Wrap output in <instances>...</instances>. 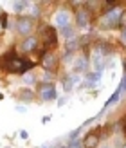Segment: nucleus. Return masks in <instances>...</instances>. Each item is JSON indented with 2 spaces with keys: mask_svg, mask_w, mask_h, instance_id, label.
Wrapping results in <instances>:
<instances>
[{
  "mask_svg": "<svg viewBox=\"0 0 126 148\" xmlns=\"http://www.w3.org/2000/svg\"><path fill=\"white\" fill-rule=\"evenodd\" d=\"M4 62H5L4 69L11 74H22V72H25V71L34 67V63H31L29 60H24V58H18V56H13V54L4 58Z\"/></svg>",
  "mask_w": 126,
  "mask_h": 148,
  "instance_id": "obj_1",
  "label": "nucleus"
},
{
  "mask_svg": "<svg viewBox=\"0 0 126 148\" xmlns=\"http://www.w3.org/2000/svg\"><path fill=\"white\" fill-rule=\"evenodd\" d=\"M121 16H123V9H121V7H115V9L105 13V16L101 18V27H106V29L117 27L119 22H121Z\"/></svg>",
  "mask_w": 126,
  "mask_h": 148,
  "instance_id": "obj_2",
  "label": "nucleus"
},
{
  "mask_svg": "<svg viewBox=\"0 0 126 148\" xmlns=\"http://www.w3.org/2000/svg\"><path fill=\"white\" fill-rule=\"evenodd\" d=\"M16 29H18L20 34H25V36L31 34L33 29H34V20L29 18V16H20L16 20Z\"/></svg>",
  "mask_w": 126,
  "mask_h": 148,
  "instance_id": "obj_3",
  "label": "nucleus"
},
{
  "mask_svg": "<svg viewBox=\"0 0 126 148\" xmlns=\"http://www.w3.org/2000/svg\"><path fill=\"white\" fill-rule=\"evenodd\" d=\"M42 38H43V43H45V49H54L58 45L56 31H54V27H50V25H47L45 29H43Z\"/></svg>",
  "mask_w": 126,
  "mask_h": 148,
  "instance_id": "obj_4",
  "label": "nucleus"
},
{
  "mask_svg": "<svg viewBox=\"0 0 126 148\" xmlns=\"http://www.w3.org/2000/svg\"><path fill=\"white\" fill-rule=\"evenodd\" d=\"M38 92H40V98L43 101H52L56 99V88L52 83H42L38 87Z\"/></svg>",
  "mask_w": 126,
  "mask_h": 148,
  "instance_id": "obj_5",
  "label": "nucleus"
},
{
  "mask_svg": "<svg viewBox=\"0 0 126 148\" xmlns=\"http://www.w3.org/2000/svg\"><path fill=\"white\" fill-rule=\"evenodd\" d=\"M42 65L45 67L47 71H56V67H58V56L52 53V51H47L45 54H43V58H42Z\"/></svg>",
  "mask_w": 126,
  "mask_h": 148,
  "instance_id": "obj_6",
  "label": "nucleus"
},
{
  "mask_svg": "<svg viewBox=\"0 0 126 148\" xmlns=\"http://www.w3.org/2000/svg\"><path fill=\"white\" fill-rule=\"evenodd\" d=\"M56 25L58 27H61V29H67V27H70V13L69 11H65V9H60L56 13Z\"/></svg>",
  "mask_w": 126,
  "mask_h": 148,
  "instance_id": "obj_7",
  "label": "nucleus"
},
{
  "mask_svg": "<svg viewBox=\"0 0 126 148\" xmlns=\"http://www.w3.org/2000/svg\"><path fill=\"white\" fill-rule=\"evenodd\" d=\"M97 143H99V132L97 130L88 132V134L85 136V139H83L85 148H95V146H97Z\"/></svg>",
  "mask_w": 126,
  "mask_h": 148,
  "instance_id": "obj_8",
  "label": "nucleus"
},
{
  "mask_svg": "<svg viewBox=\"0 0 126 148\" xmlns=\"http://www.w3.org/2000/svg\"><path fill=\"white\" fill-rule=\"evenodd\" d=\"M36 45H38V38L36 36H27L24 40V43H22V51L24 53H33L36 49Z\"/></svg>",
  "mask_w": 126,
  "mask_h": 148,
  "instance_id": "obj_9",
  "label": "nucleus"
},
{
  "mask_svg": "<svg viewBox=\"0 0 126 148\" xmlns=\"http://www.w3.org/2000/svg\"><path fill=\"white\" fill-rule=\"evenodd\" d=\"M76 20H78V25L79 27H86L88 25V20H90V13L86 9H79L76 14Z\"/></svg>",
  "mask_w": 126,
  "mask_h": 148,
  "instance_id": "obj_10",
  "label": "nucleus"
},
{
  "mask_svg": "<svg viewBox=\"0 0 126 148\" xmlns=\"http://www.w3.org/2000/svg\"><path fill=\"white\" fill-rule=\"evenodd\" d=\"M78 81H79V76H69V78L65 79V90H70L72 85L78 83Z\"/></svg>",
  "mask_w": 126,
  "mask_h": 148,
  "instance_id": "obj_11",
  "label": "nucleus"
},
{
  "mask_svg": "<svg viewBox=\"0 0 126 148\" xmlns=\"http://www.w3.org/2000/svg\"><path fill=\"white\" fill-rule=\"evenodd\" d=\"M99 81V72H94V74H88L86 76V85L90 87V85H95Z\"/></svg>",
  "mask_w": 126,
  "mask_h": 148,
  "instance_id": "obj_12",
  "label": "nucleus"
},
{
  "mask_svg": "<svg viewBox=\"0 0 126 148\" xmlns=\"http://www.w3.org/2000/svg\"><path fill=\"white\" fill-rule=\"evenodd\" d=\"M85 69H86V58L81 56L79 60L76 62V71H85Z\"/></svg>",
  "mask_w": 126,
  "mask_h": 148,
  "instance_id": "obj_13",
  "label": "nucleus"
},
{
  "mask_svg": "<svg viewBox=\"0 0 126 148\" xmlns=\"http://www.w3.org/2000/svg\"><path fill=\"white\" fill-rule=\"evenodd\" d=\"M20 98L25 99V101H31V99H33V94H31V90L24 88V90H20Z\"/></svg>",
  "mask_w": 126,
  "mask_h": 148,
  "instance_id": "obj_14",
  "label": "nucleus"
},
{
  "mask_svg": "<svg viewBox=\"0 0 126 148\" xmlns=\"http://www.w3.org/2000/svg\"><path fill=\"white\" fill-rule=\"evenodd\" d=\"M115 92H119V94H124L126 92V74H124V78L121 79V83H119V87H117Z\"/></svg>",
  "mask_w": 126,
  "mask_h": 148,
  "instance_id": "obj_15",
  "label": "nucleus"
},
{
  "mask_svg": "<svg viewBox=\"0 0 126 148\" xmlns=\"http://www.w3.org/2000/svg\"><path fill=\"white\" fill-rule=\"evenodd\" d=\"M13 5H14V11H22V9L27 5V2H14Z\"/></svg>",
  "mask_w": 126,
  "mask_h": 148,
  "instance_id": "obj_16",
  "label": "nucleus"
},
{
  "mask_svg": "<svg viewBox=\"0 0 126 148\" xmlns=\"http://www.w3.org/2000/svg\"><path fill=\"white\" fill-rule=\"evenodd\" d=\"M119 25H121V27H126V13H124V11H123V16H121Z\"/></svg>",
  "mask_w": 126,
  "mask_h": 148,
  "instance_id": "obj_17",
  "label": "nucleus"
},
{
  "mask_svg": "<svg viewBox=\"0 0 126 148\" xmlns=\"http://www.w3.org/2000/svg\"><path fill=\"white\" fill-rule=\"evenodd\" d=\"M121 38L126 42V27H123V29H121Z\"/></svg>",
  "mask_w": 126,
  "mask_h": 148,
  "instance_id": "obj_18",
  "label": "nucleus"
},
{
  "mask_svg": "<svg viewBox=\"0 0 126 148\" xmlns=\"http://www.w3.org/2000/svg\"><path fill=\"white\" fill-rule=\"evenodd\" d=\"M2 25H4V27L7 25V16H5V14H2Z\"/></svg>",
  "mask_w": 126,
  "mask_h": 148,
  "instance_id": "obj_19",
  "label": "nucleus"
},
{
  "mask_svg": "<svg viewBox=\"0 0 126 148\" xmlns=\"http://www.w3.org/2000/svg\"><path fill=\"white\" fill-rule=\"evenodd\" d=\"M20 136H22V139H27V132H25V130H22V132H20Z\"/></svg>",
  "mask_w": 126,
  "mask_h": 148,
  "instance_id": "obj_20",
  "label": "nucleus"
},
{
  "mask_svg": "<svg viewBox=\"0 0 126 148\" xmlns=\"http://www.w3.org/2000/svg\"><path fill=\"white\" fill-rule=\"evenodd\" d=\"M105 148H106V146H105Z\"/></svg>",
  "mask_w": 126,
  "mask_h": 148,
  "instance_id": "obj_21",
  "label": "nucleus"
}]
</instances>
